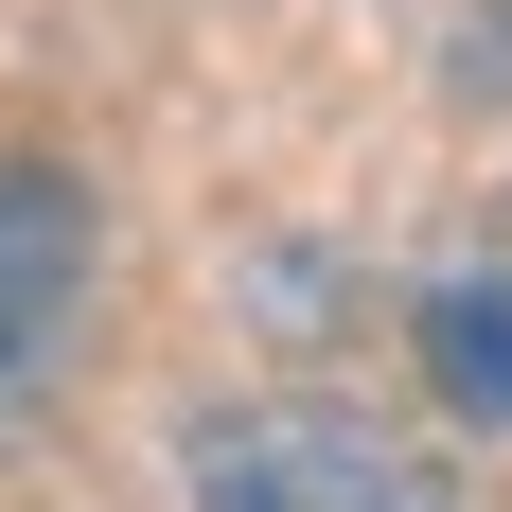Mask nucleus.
<instances>
[{"label": "nucleus", "instance_id": "obj_1", "mask_svg": "<svg viewBox=\"0 0 512 512\" xmlns=\"http://www.w3.org/2000/svg\"><path fill=\"white\" fill-rule=\"evenodd\" d=\"M195 512H460L442 460H424L407 424L336 407V389H248V407H195L177 442Z\"/></svg>", "mask_w": 512, "mask_h": 512}, {"label": "nucleus", "instance_id": "obj_2", "mask_svg": "<svg viewBox=\"0 0 512 512\" xmlns=\"http://www.w3.org/2000/svg\"><path fill=\"white\" fill-rule=\"evenodd\" d=\"M89 265H106V212L71 159H0V424L53 407V371L89 336Z\"/></svg>", "mask_w": 512, "mask_h": 512}, {"label": "nucleus", "instance_id": "obj_3", "mask_svg": "<svg viewBox=\"0 0 512 512\" xmlns=\"http://www.w3.org/2000/svg\"><path fill=\"white\" fill-rule=\"evenodd\" d=\"M407 336H424V371H442L460 424H512V283H495V265H477V283H424Z\"/></svg>", "mask_w": 512, "mask_h": 512}]
</instances>
